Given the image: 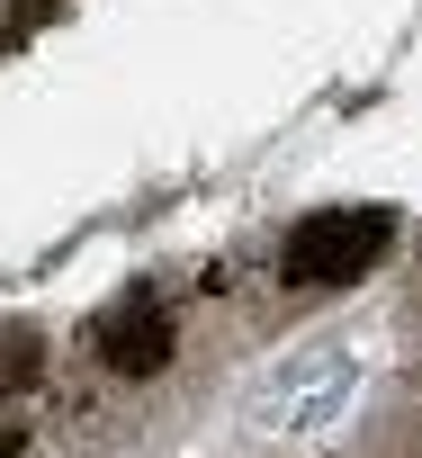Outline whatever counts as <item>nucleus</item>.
Instances as JSON below:
<instances>
[{"mask_svg": "<svg viewBox=\"0 0 422 458\" xmlns=\"http://www.w3.org/2000/svg\"><path fill=\"white\" fill-rule=\"evenodd\" d=\"M377 252H386V216L359 207V216H315V225H297L288 270H297L306 288H342V279H359Z\"/></svg>", "mask_w": 422, "mask_h": 458, "instance_id": "1", "label": "nucleus"}, {"mask_svg": "<svg viewBox=\"0 0 422 458\" xmlns=\"http://www.w3.org/2000/svg\"><path fill=\"white\" fill-rule=\"evenodd\" d=\"M99 369H117V377H153V369H171V315L162 306H117V315H99Z\"/></svg>", "mask_w": 422, "mask_h": 458, "instance_id": "2", "label": "nucleus"}, {"mask_svg": "<svg viewBox=\"0 0 422 458\" xmlns=\"http://www.w3.org/2000/svg\"><path fill=\"white\" fill-rule=\"evenodd\" d=\"M46 10H55V0H19V19H46Z\"/></svg>", "mask_w": 422, "mask_h": 458, "instance_id": "3", "label": "nucleus"}]
</instances>
